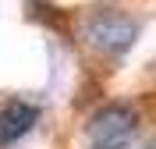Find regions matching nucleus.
I'll return each mask as SVG.
<instances>
[{"label": "nucleus", "mask_w": 156, "mask_h": 149, "mask_svg": "<svg viewBox=\"0 0 156 149\" xmlns=\"http://www.w3.org/2000/svg\"><path fill=\"white\" fill-rule=\"evenodd\" d=\"M138 114L128 103H107L85 121V149H135Z\"/></svg>", "instance_id": "1"}, {"label": "nucleus", "mask_w": 156, "mask_h": 149, "mask_svg": "<svg viewBox=\"0 0 156 149\" xmlns=\"http://www.w3.org/2000/svg\"><path fill=\"white\" fill-rule=\"evenodd\" d=\"M85 39L96 50L117 57V53H124L138 39V21L131 14H124V11H117V7H99L85 21Z\"/></svg>", "instance_id": "2"}, {"label": "nucleus", "mask_w": 156, "mask_h": 149, "mask_svg": "<svg viewBox=\"0 0 156 149\" xmlns=\"http://www.w3.org/2000/svg\"><path fill=\"white\" fill-rule=\"evenodd\" d=\"M39 121V107L25 103V99H4L0 103V149L14 146L18 139H25Z\"/></svg>", "instance_id": "3"}]
</instances>
